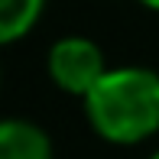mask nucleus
<instances>
[{
  "label": "nucleus",
  "instance_id": "obj_1",
  "mask_svg": "<svg viewBox=\"0 0 159 159\" xmlns=\"http://www.w3.org/2000/svg\"><path fill=\"white\" fill-rule=\"evenodd\" d=\"M91 127L104 140L130 146L159 130V71L153 68H107V75L84 98Z\"/></svg>",
  "mask_w": 159,
  "mask_h": 159
},
{
  "label": "nucleus",
  "instance_id": "obj_3",
  "mask_svg": "<svg viewBox=\"0 0 159 159\" xmlns=\"http://www.w3.org/2000/svg\"><path fill=\"white\" fill-rule=\"evenodd\" d=\"M0 159H52V143L30 120L0 124Z\"/></svg>",
  "mask_w": 159,
  "mask_h": 159
},
{
  "label": "nucleus",
  "instance_id": "obj_5",
  "mask_svg": "<svg viewBox=\"0 0 159 159\" xmlns=\"http://www.w3.org/2000/svg\"><path fill=\"white\" fill-rule=\"evenodd\" d=\"M140 3H146L149 10H159V0H140Z\"/></svg>",
  "mask_w": 159,
  "mask_h": 159
},
{
  "label": "nucleus",
  "instance_id": "obj_4",
  "mask_svg": "<svg viewBox=\"0 0 159 159\" xmlns=\"http://www.w3.org/2000/svg\"><path fill=\"white\" fill-rule=\"evenodd\" d=\"M46 0H0V42H16L36 26Z\"/></svg>",
  "mask_w": 159,
  "mask_h": 159
},
{
  "label": "nucleus",
  "instance_id": "obj_2",
  "mask_svg": "<svg viewBox=\"0 0 159 159\" xmlns=\"http://www.w3.org/2000/svg\"><path fill=\"white\" fill-rule=\"evenodd\" d=\"M49 75L62 91L88 98L94 84L107 75V62L98 42L84 36H65L49 49Z\"/></svg>",
  "mask_w": 159,
  "mask_h": 159
},
{
  "label": "nucleus",
  "instance_id": "obj_6",
  "mask_svg": "<svg viewBox=\"0 0 159 159\" xmlns=\"http://www.w3.org/2000/svg\"><path fill=\"white\" fill-rule=\"evenodd\" d=\"M149 159H159V149H156V153H153V156H149Z\"/></svg>",
  "mask_w": 159,
  "mask_h": 159
}]
</instances>
